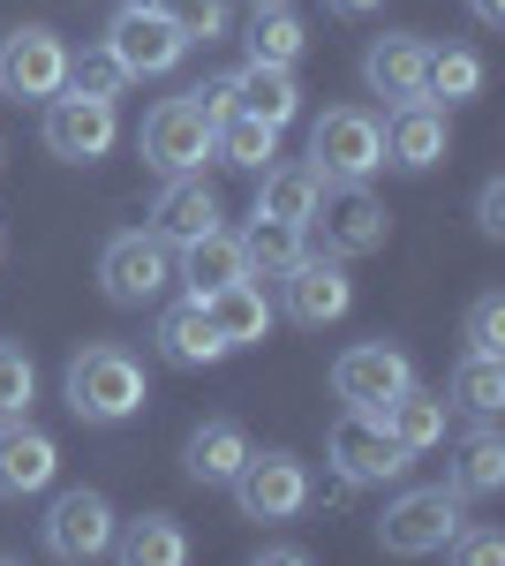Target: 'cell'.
Masks as SVG:
<instances>
[{
    "label": "cell",
    "mask_w": 505,
    "mask_h": 566,
    "mask_svg": "<svg viewBox=\"0 0 505 566\" xmlns=\"http://www.w3.org/2000/svg\"><path fill=\"white\" fill-rule=\"evenodd\" d=\"M219 227V197H211L204 175H167V189L151 197V234H167L173 250L181 242H197V234H211Z\"/></svg>",
    "instance_id": "ffe728a7"
},
{
    "label": "cell",
    "mask_w": 505,
    "mask_h": 566,
    "mask_svg": "<svg viewBox=\"0 0 505 566\" xmlns=\"http://www.w3.org/2000/svg\"><path fill=\"white\" fill-rule=\"evenodd\" d=\"M422 76H430V45H422L415 31H385V39H370V53H362V84L378 91V98L408 106V98H422Z\"/></svg>",
    "instance_id": "ac0fdd59"
},
{
    "label": "cell",
    "mask_w": 505,
    "mask_h": 566,
    "mask_svg": "<svg viewBox=\"0 0 505 566\" xmlns=\"http://www.w3.org/2000/svg\"><path fill=\"white\" fill-rule=\"evenodd\" d=\"M475 227L498 242L505 234V181H483V197H475Z\"/></svg>",
    "instance_id": "74e56055"
},
{
    "label": "cell",
    "mask_w": 505,
    "mask_h": 566,
    "mask_svg": "<svg viewBox=\"0 0 505 566\" xmlns=\"http://www.w3.org/2000/svg\"><path fill=\"white\" fill-rule=\"evenodd\" d=\"M219 159L227 167H250V175H264L272 159H280V129L272 122H256V114H219Z\"/></svg>",
    "instance_id": "f546056e"
},
{
    "label": "cell",
    "mask_w": 505,
    "mask_h": 566,
    "mask_svg": "<svg viewBox=\"0 0 505 566\" xmlns=\"http://www.w3.org/2000/svg\"><path fill=\"white\" fill-rule=\"evenodd\" d=\"M219 114H211L197 91H181V98H159L151 114H144V136H136V151H144V167L151 175H204L211 159H219Z\"/></svg>",
    "instance_id": "7a4b0ae2"
},
{
    "label": "cell",
    "mask_w": 505,
    "mask_h": 566,
    "mask_svg": "<svg viewBox=\"0 0 505 566\" xmlns=\"http://www.w3.org/2000/svg\"><path fill=\"white\" fill-rule=\"evenodd\" d=\"M256 8H272V0H256Z\"/></svg>",
    "instance_id": "b9f144b4"
},
{
    "label": "cell",
    "mask_w": 505,
    "mask_h": 566,
    "mask_svg": "<svg viewBox=\"0 0 505 566\" xmlns=\"http://www.w3.org/2000/svg\"><path fill=\"white\" fill-rule=\"evenodd\" d=\"M211 333L227 340V348H256V340H272V303H264V280H234V287H219L204 303Z\"/></svg>",
    "instance_id": "603a6c76"
},
{
    "label": "cell",
    "mask_w": 505,
    "mask_h": 566,
    "mask_svg": "<svg viewBox=\"0 0 505 566\" xmlns=\"http://www.w3.org/2000/svg\"><path fill=\"white\" fill-rule=\"evenodd\" d=\"M445 151H453L445 106H430V98H408V106H392V122H385V167H400V175H430Z\"/></svg>",
    "instance_id": "e0dca14e"
},
{
    "label": "cell",
    "mask_w": 505,
    "mask_h": 566,
    "mask_svg": "<svg viewBox=\"0 0 505 566\" xmlns=\"http://www.w3.org/2000/svg\"><path fill=\"white\" fill-rule=\"evenodd\" d=\"M53 476H61V446H53V431H39L31 416L0 423V506L39 499Z\"/></svg>",
    "instance_id": "9a60e30c"
},
{
    "label": "cell",
    "mask_w": 505,
    "mask_h": 566,
    "mask_svg": "<svg viewBox=\"0 0 505 566\" xmlns=\"http://www.w3.org/2000/svg\"><path fill=\"white\" fill-rule=\"evenodd\" d=\"M317 181H370L385 167V122L362 114V106H325L309 122V159H302Z\"/></svg>",
    "instance_id": "3957f363"
},
{
    "label": "cell",
    "mask_w": 505,
    "mask_h": 566,
    "mask_svg": "<svg viewBox=\"0 0 505 566\" xmlns=\"http://www.w3.org/2000/svg\"><path fill=\"white\" fill-rule=\"evenodd\" d=\"M61 392H69V416H76V423H128V416H144L151 378H144V363H136L128 348L98 340V348L69 355Z\"/></svg>",
    "instance_id": "6da1fadb"
},
{
    "label": "cell",
    "mask_w": 505,
    "mask_h": 566,
    "mask_svg": "<svg viewBox=\"0 0 505 566\" xmlns=\"http://www.w3.org/2000/svg\"><path fill=\"white\" fill-rule=\"evenodd\" d=\"M385 416V431L400 438L408 453H430V446H445V423H453V400L445 392H430V386H400L392 400L378 408Z\"/></svg>",
    "instance_id": "7402d4cb"
},
{
    "label": "cell",
    "mask_w": 505,
    "mask_h": 566,
    "mask_svg": "<svg viewBox=\"0 0 505 566\" xmlns=\"http://www.w3.org/2000/svg\"><path fill=\"white\" fill-rule=\"evenodd\" d=\"M309 227H287V219H250V234H242V272L250 280H287L302 258H309V242H302Z\"/></svg>",
    "instance_id": "d4e9b609"
},
{
    "label": "cell",
    "mask_w": 505,
    "mask_h": 566,
    "mask_svg": "<svg viewBox=\"0 0 505 566\" xmlns=\"http://www.w3.org/2000/svg\"><path fill=\"white\" fill-rule=\"evenodd\" d=\"M422 98H445V106H467V98H483V53H467V45H445V53H430Z\"/></svg>",
    "instance_id": "1f68e13d"
},
{
    "label": "cell",
    "mask_w": 505,
    "mask_h": 566,
    "mask_svg": "<svg viewBox=\"0 0 505 566\" xmlns=\"http://www.w3.org/2000/svg\"><path fill=\"white\" fill-rule=\"evenodd\" d=\"M219 114H256V122L287 129V122L302 114L295 69H280V61H242L234 76H219Z\"/></svg>",
    "instance_id": "5bb4252c"
},
{
    "label": "cell",
    "mask_w": 505,
    "mask_h": 566,
    "mask_svg": "<svg viewBox=\"0 0 505 566\" xmlns=\"http://www.w3.org/2000/svg\"><path fill=\"white\" fill-rule=\"evenodd\" d=\"M242 461H250V431L242 423H204V431H189V446H181V469H189V483H227L242 476Z\"/></svg>",
    "instance_id": "cb8c5ba5"
},
{
    "label": "cell",
    "mask_w": 505,
    "mask_h": 566,
    "mask_svg": "<svg viewBox=\"0 0 505 566\" xmlns=\"http://www.w3.org/2000/svg\"><path fill=\"white\" fill-rule=\"evenodd\" d=\"M256 559L264 566H309V552L302 544H256Z\"/></svg>",
    "instance_id": "f35d334b"
},
{
    "label": "cell",
    "mask_w": 505,
    "mask_h": 566,
    "mask_svg": "<svg viewBox=\"0 0 505 566\" xmlns=\"http://www.w3.org/2000/svg\"><path fill=\"white\" fill-rule=\"evenodd\" d=\"M467 355H505V295L467 303Z\"/></svg>",
    "instance_id": "d590c367"
},
{
    "label": "cell",
    "mask_w": 505,
    "mask_h": 566,
    "mask_svg": "<svg viewBox=\"0 0 505 566\" xmlns=\"http://www.w3.org/2000/svg\"><path fill=\"white\" fill-rule=\"evenodd\" d=\"M61 84H69V45H61V31L23 23V31H8V39H0V91H8V98L45 106Z\"/></svg>",
    "instance_id": "8fae6325"
},
{
    "label": "cell",
    "mask_w": 505,
    "mask_h": 566,
    "mask_svg": "<svg viewBox=\"0 0 505 566\" xmlns=\"http://www.w3.org/2000/svg\"><path fill=\"white\" fill-rule=\"evenodd\" d=\"M114 552L128 566H189V536H181L173 514H144V522L114 528Z\"/></svg>",
    "instance_id": "4316f807"
},
{
    "label": "cell",
    "mask_w": 505,
    "mask_h": 566,
    "mask_svg": "<svg viewBox=\"0 0 505 566\" xmlns=\"http://www.w3.org/2000/svg\"><path fill=\"white\" fill-rule=\"evenodd\" d=\"M234 491V506H242V522H295L302 506H309V469H302L295 453H256L242 461V476L227 483Z\"/></svg>",
    "instance_id": "30bf717a"
},
{
    "label": "cell",
    "mask_w": 505,
    "mask_h": 566,
    "mask_svg": "<svg viewBox=\"0 0 505 566\" xmlns=\"http://www.w3.org/2000/svg\"><path fill=\"white\" fill-rule=\"evenodd\" d=\"M445 559H461V566H498L505 559V536L498 528H453V536H445Z\"/></svg>",
    "instance_id": "8d00e7d4"
},
{
    "label": "cell",
    "mask_w": 505,
    "mask_h": 566,
    "mask_svg": "<svg viewBox=\"0 0 505 566\" xmlns=\"http://www.w3.org/2000/svg\"><path fill=\"white\" fill-rule=\"evenodd\" d=\"M467 15H475L483 31H505V0H467Z\"/></svg>",
    "instance_id": "ab89813d"
},
{
    "label": "cell",
    "mask_w": 505,
    "mask_h": 566,
    "mask_svg": "<svg viewBox=\"0 0 505 566\" xmlns=\"http://www.w3.org/2000/svg\"><path fill=\"white\" fill-rule=\"evenodd\" d=\"M453 491H461V499H491V491H505V438L491 431V423L461 438V461H453Z\"/></svg>",
    "instance_id": "f1b7e54d"
},
{
    "label": "cell",
    "mask_w": 505,
    "mask_h": 566,
    "mask_svg": "<svg viewBox=\"0 0 505 566\" xmlns=\"http://www.w3.org/2000/svg\"><path fill=\"white\" fill-rule=\"evenodd\" d=\"M106 53L128 69V84H144V76H173L189 61V39L173 31L151 0H128V8H114V23H106Z\"/></svg>",
    "instance_id": "9c48e42d"
},
{
    "label": "cell",
    "mask_w": 505,
    "mask_h": 566,
    "mask_svg": "<svg viewBox=\"0 0 505 566\" xmlns=\"http://www.w3.org/2000/svg\"><path fill=\"white\" fill-rule=\"evenodd\" d=\"M159 355H167L173 370H204V363H227V340L211 333V317H204V303H173V310H159Z\"/></svg>",
    "instance_id": "44dd1931"
},
{
    "label": "cell",
    "mask_w": 505,
    "mask_h": 566,
    "mask_svg": "<svg viewBox=\"0 0 505 566\" xmlns=\"http://www.w3.org/2000/svg\"><path fill=\"white\" fill-rule=\"evenodd\" d=\"M31 400H39V363H31V348L0 340V423L31 416Z\"/></svg>",
    "instance_id": "d6a6232c"
},
{
    "label": "cell",
    "mask_w": 505,
    "mask_h": 566,
    "mask_svg": "<svg viewBox=\"0 0 505 566\" xmlns=\"http://www.w3.org/2000/svg\"><path fill=\"white\" fill-rule=\"evenodd\" d=\"M317 189H325V181L309 175V167H264L250 219H287V227H309V212H317Z\"/></svg>",
    "instance_id": "484cf974"
},
{
    "label": "cell",
    "mask_w": 505,
    "mask_h": 566,
    "mask_svg": "<svg viewBox=\"0 0 505 566\" xmlns=\"http://www.w3.org/2000/svg\"><path fill=\"white\" fill-rule=\"evenodd\" d=\"M309 227L325 234V258H378L385 242H392V212H385L362 181H325Z\"/></svg>",
    "instance_id": "52a82bcc"
},
{
    "label": "cell",
    "mask_w": 505,
    "mask_h": 566,
    "mask_svg": "<svg viewBox=\"0 0 505 566\" xmlns=\"http://www.w3.org/2000/svg\"><path fill=\"white\" fill-rule=\"evenodd\" d=\"M280 295H287V317L309 325V333H325L339 325L347 310H355V280H347V258H302L287 280H280Z\"/></svg>",
    "instance_id": "2e32d148"
},
{
    "label": "cell",
    "mask_w": 505,
    "mask_h": 566,
    "mask_svg": "<svg viewBox=\"0 0 505 566\" xmlns=\"http://www.w3.org/2000/svg\"><path fill=\"white\" fill-rule=\"evenodd\" d=\"M302 45H309V31H302V15L287 8V0L256 8V23H250V61H280V69H295Z\"/></svg>",
    "instance_id": "4dcf8cb0"
},
{
    "label": "cell",
    "mask_w": 505,
    "mask_h": 566,
    "mask_svg": "<svg viewBox=\"0 0 505 566\" xmlns=\"http://www.w3.org/2000/svg\"><path fill=\"white\" fill-rule=\"evenodd\" d=\"M159 15H167L173 31L189 45H211V39H227V0H151Z\"/></svg>",
    "instance_id": "836d02e7"
},
{
    "label": "cell",
    "mask_w": 505,
    "mask_h": 566,
    "mask_svg": "<svg viewBox=\"0 0 505 566\" xmlns=\"http://www.w3.org/2000/svg\"><path fill=\"white\" fill-rule=\"evenodd\" d=\"M453 408H467L475 423H491L505 408V355H461L453 363V386H445Z\"/></svg>",
    "instance_id": "83f0119b"
},
{
    "label": "cell",
    "mask_w": 505,
    "mask_h": 566,
    "mask_svg": "<svg viewBox=\"0 0 505 566\" xmlns=\"http://www.w3.org/2000/svg\"><path fill=\"white\" fill-rule=\"evenodd\" d=\"M400 386H415V363L392 348V340H355L333 363V400L339 408H385Z\"/></svg>",
    "instance_id": "4fadbf2b"
},
{
    "label": "cell",
    "mask_w": 505,
    "mask_h": 566,
    "mask_svg": "<svg viewBox=\"0 0 505 566\" xmlns=\"http://www.w3.org/2000/svg\"><path fill=\"white\" fill-rule=\"evenodd\" d=\"M45 151L53 159H69V167H91V159H106L114 151V136H122V114H114V98H91V91H53L45 98Z\"/></svg>",
    "instance_id": "ba28073f"
},
{
    "label": "cell",
    "mask_w": 505,
    "mask_h": 566,
    "mask_svg": "<svg viewBox=\"0 0 505 566\" xmlns=\"http://www.w3.org/2000/svg\"><path fill=\"white\" fill-rule=\"evenodd\" d=\"M453 528H461V491H453V483H415V491H400V499L385 506L378 544L392 559H430V552H445Z\"/></svg>",
    "instance_id": "8992f818"
},
{
    "label": "cell",
    "mask_w": 505,
    "mask_h": 566,
    "mask_svg": "<svg viewBox=\"0 0 505 566\" xmlns=\"http://www.w3.org/2000/svg\"><path fill=\"white\" fill-rule=\"evenodd\" d=\"M333 8H347V15H362V8H378V0H333Z\"/></svg>",
    "instance_id": "60d3db41"
},
{
    "label": "cell",
    "mask_w": 505,
    "mask_h": 566,
    "mask_svg": "<svg viewBox=\"0 0 505 566\" xmlns=\"http://www.w3.org/2000/svg\"><path fill=\"white\" fill-rule=\"evenodd\" d=\"M98 287H106V303H122V310L159 303L173 287V242L151 234V227L106 234V250H98Z\"/></svg>",
    "instance_id": "277c9868"
},
{
    "label": "cell",
    "mask_w": 505,
    "mask_h": 566,
    "mask_svg": "<svg viewBox=\"0 0 505 566\" xmlns=\"http://www.w3.org/2000/svg\"><path fill=\"white\" fill-rule=\"evenodd\" d=\"M114 506H106V491H61L53 499V514H45V552L69 566L84 559H106L114 552Z\"/></svg>",
    "instance_id": "7c38bea8"
},
{
    "label": "cell",
    "mask_w": 505,
    "mask_h": 566,
    "mask_svg": "<svg viewBox=\"0 0 505 566\" xmlns=\"http://www.w3.org/2000/svg\"><path fill=\"white\" fill-rule=\"evenodd\" d=\"M173 280L189 287V303H211L219 287L250 280V272H242V234L211 227V234H197V242H181V250H173Z\"/></svg>",
    "instance_id": "d6986e66"
},
{
    "label": "cell",
    "mask_w": 505,
    "mask_h": 566,
    "mask_svg": "<svg viewBox=\"0 0 505 566\" xmlns=\"http://www.w3.org/2000/svg\"><path fill=\"white\" fill-rule=\"evenodd\" d=\"M325 453H333V469H339V483H400L408 476V446L385 431V416L378 408H339L333 416V431H325Z\"/></svg>",
    "instance_id": "5b68a950"
},
{
    "label": "cell",
    "mask_w": 505,
    "mask_h": 566,
    "mask_svg": "<svg viewBox=\"0 0 505 566\" xmlns=\"http://www.w3.org/2000/svg\"><path fill=\"white\" fill-rule=\"evenodd\" d=\"M69 91H91V98H122V91H128V69L114 61V53H106V45H91L84 61L69 53Z\"/></svg>",
    "instance_id": "e575fe53"
}]
</instances>
